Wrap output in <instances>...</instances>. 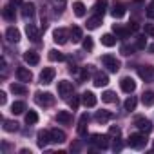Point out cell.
<instances>
[{"mask_svg":"<svg viewBox=\"0 0 154 154\" xmlns=\"http://www.w3.org/2000/svg\"><path fill=\"white\" fill-rule=\"evenodd\" d=\"M26 123L27 125H35V123H38V114H36V111H27L26 112Z\"/></svg>","mask_w":154,"mask_h":154,"instance_id":"cell-32","label":"cell"},{"mask_svg":"<svg viewBox=\"0 0 154 154\" xmlns=\"http://www.w3.org/2000/svg\"><path fill=\"white\" fill-rule=\"evenodd\" d=\"M6 40L9 44H18L20 42V31L17 27H8L6 29Z\"/></svg>","mask_w":154,"mask_h":154,"instance_id":"cell-18","label":"cell"},{"mask_svg":"<svg viewBox=\"0 0 154 154\" xmlns=\"http://www.w3.org/2000/svg\"><path fill=\"white\" fill-rule=\"evenodd\" d=\"M149 51H150V53H154V44H150V47H149Z\"/></svg>","mask_w":154,"mask_h":154,"instance_id":"cell-51","label":"cell"},{"mask_svg":"<svg viewBox=\"0 0 154 154\" xmlns=\"http://www.w3.org/2000/svg\"><path fill=\"white\" fill-rule=\"evenodd\" d=\"M125 4L123 2H120V0H116V2L112 4V8H111V15L114 17V18H122L123 15H125Z\"/></svg>","mask_w":154,"mask_h":154,"instance_id":"cell-17","label":"cell"},{"mask_svg":"<svg viewBox=\"0 0 154 154\" xmlns=\"http://www.w3.org/2000/svg\"><path fill=\"white\" fill-rule=\"evenodd\" d=\"M112 31H114L116 38H129V36L132 35V31H131L129 26L123 27V26H120V24H114V26H112Z\"/></svg>","mask_w":154,"mask_h":154,"instance_id":"cell-14","label":"cell"},{"mask_svg":"<svg viewBox=\"0 0 154 154\" xmlns=\"http://www.w3.org/2000/svg\"><path fill=\"white\" fill-rule=\"evenodd\" d=\"M35 102H36L40 107H51V105L54 103V96H53L51 93H42V91H38V93H35Z\"/></svg>","mask_w":154,"mask_h":154,"instance_id":"cell-4","label":"cell"},{"mask_svg":"<svg viewBox=\"0 0 154 154\" xmlns=\"http://www.w3.org/2000/svg\"><path fill=\"white\" fill-rule=\"evenodd\" d=\"M96 94L94 93H91V91H85L84 94H82V103L85 105V107H94L96 105Z\"/></svg>","mask_w":154,"mask_h":154,"instance_id":"cell-21","label":"cell"},{"mask_svg":"<svg viewBox=\"0 0 154 154\" xmlns=\"http://www.w3.org/2000/svg\"><path fill=\"white\" fill-rule=\"evenodd\" d=\"M145 35L154 38V24H145Z\"/></svg>","mask_w":154,"mask_h":154,"instance_id":"cell-47","label":"cell"},{"mask_svg":"<svg viewBox=\"0 0 154 154\" xmlns=\"http://www.w3.org/2000/svg\"><path fill=\"white\" fill-rule=\"evenodd\" d=\"M107 6H109V0H96V4H94L96 15H102L103 17V13L107 11Z\"/></svg>","mask_w":154,"mask_h":154,"instance_id":"cell-29","label":"cell"},{"mask_svg":"<svg viewBox=\"0 0 154 154\" xmlns=\"http://www.w3.org/2000/svg\"><path fill=\"white\" fill-rule=\"evenodd\" d=\"M102 15H94V17H91V18H87V29H98L100 27V24H102Z\"/></svg>","mask_w":154,"mask_h":154,"instance_id":"cell-26","label":"cell"},{"mask_svg":"<svg viewBox=\"0 0 154 154\" xmlns=\"http://www.w3.org/2000/svg\"><path fill=\"white\" fill-rule=\"evenodd\" d=\"M2 17L6 18V20H9V22H13L15 20V6H6L4 8V11H2Z\"/></svg>","mask_w":154,"mask_h":154,"instance_id":"cell-31","label":"cell"},{"mask_svg":"<svg viewBox=\"0 0 154 154\" xmlns=\"http://www.w3.org/2000/svg\"><path fill=\"white\" fill-rule=\"evenodd\" d=\"M72 94H74V87L71 82H67V80L58 82V96H62L63 100H69V96H72Z\"/></svg>","mask_w":154,"mask_h":154,"instance_id":"cell-5","label":"cell"},{"mask_svg":"<svg viewBox=\"0 0 154 154\" xmlns=\"http://www.w3.org/2000/svg\"><path fill=\"white\" fill-rule=\"evenodd\" d=\"M138 74H140V78L145 80V82H150L152 80V76H154V69L150 65H141L138 67Z\"/></svg>","mask_w":154,"mask_h":154,"instance_id":"cell-13","label":"cell"},{"mask_svg":"<svg viewBox=\"0 0 154 154\" xmlns=\"http://www.w3.org/2000/svg\"><path fill=\"white\" fill-rule=\"evenodd\" d=\"M69 36H71L72 44H78V42L84 40V31H82L78 26H72V27L69 29Z\"/></svg>","mask_w":154,"mask_h":154,"instance_id":"cell-20","label":"cell"},{"mask_svg":"<svg viewBox=\"0 0 154 154\" xmlns=\"http://www.w3.org/2000/svg\"><path fill=\"white\" fill-rule=\"evenodd\" d=\"M22 17L24 18H33L35 17V4L33 2H24V6H22Z\"/></svg>","mask_w":154,"mask_h":154,"instance_id":"cell-25","label":"cell"},{"mask_svg":"<svg viewBox=\"0 0 154 154\" xmlns=\"http://www.w3.org/2000/svg\"><path fill=\"white\" fill-rule=\"evenodd\" d=\"M134 125L141 131V132H150L152 131V123H150V120H147V118H143V116H136L134 118Z\"/></svg>","mask_w":154,"mask_h":154,"instance_id":"cell-8","label":"cell"},{"mask_svg":"<svg viewBox=\"0 0 154 154\" xmlns=\"http://www.w3.org/2000/svg\"><path fill=\"white\" fill-rule=\"evenodd\" d=\"M145 13H147V17H149V18H154V0L147 6V11H145Z\"/></svg>","mask_w":154,"mask_h":154,"instance_id":"cell-46","label":"cell"},{"mask_svg":"<svg viewBox=\"0 0 154 154\" xmlns=\"http://www.w3.org/2000/svg\"><path fill=\"white\" fill-rule=\"evenodd\" d=\"M49 60H51V62H63V60H65V56H63L60 51L51 49V51H49Z\"/></svg>","mask_w":154,"mask_h":154,"instance_id":"cell-36","label":"cell"},{"mask_svg":"<svg viewBox=\"0 0 154 154\" xmlns=\"http://www.w3.org/2000/svg\"><path fill=\"white\" fill-rule=\"evenodd\" d=\"M72 11L76 17H85V6L82 2H74L72 4Z\"/></svg>","mask_w":154,"mask_h":154,"instance_id":"cell-35","label":"cell"},{"mask_svg":"<svg viewBox=\"0 0 154 154\" xmlns=\"http://www.w3.org/2000/svg\"><path fill=\"white\" fill-rule=\"evenodd\" d=\"M136 51V45H129V44H123L122 47H120V53L123 54V56H129V54H132Z\"/></svg>","mask_w":154,"mask_h":154,"instance_id":"cell-39","label":"cell"},{"mask_svg":"<svg viewBox=\"0 0 154 154\" xmlns=\"http://www.w3.org/2000/svg\"><path fill=\"white\" fill-rule=\"evenodd\" d=\"M82 47H84V51H93V38L91 36H84V40H82Z\"/></svg>","mask_w":154,"mask_h":154,"instance_id":"cell-41","label":"cell"},{"mask_svg":"<svg viewBox=\"0 0 154 154\" xmlns=\"http://www.w3.org/2000/svg\"><path fill=\"white\" fill-rule=\"evenodd\" d=\"M26 33H27V38L31 40V42H40V31H38V27L35 26V24H27L26 26Z\"/></svg>","mask_w":154,"mask_h":154,"instance_id":"cell-15","label":"cell"},{"mask_svg":"<svg viewBox=\"0 0 154 154\" xmlns=\"http://www.w3.org/2000/svg\"><path fill=\"white\" fill-rule=\"evenodd\" d=\"M134 2H145V0H134Z\"/></svg>","mask_w":154,"mask_h":154,"instance_id":"cell-52","label":"cell"},{"mask_svg":"<svg viewBox=\"0 0 154 154\" xmlns=\"http://www.w3.org/2000/svg\"><path fill=\"white\" fill-rule=\"evenodd\" d=\"M93 84H94L96 87H105V85L109 84V76H107V72H103V71H96L94 76H93Z\"/></svg>","mask_w":154,"mask_h":154,"instance_id":"cell-10","label":"cell"},{"mask_svg":"<svg viewBox=\"0 0 154 154\" xmlns=\"http://www.w3.org/2000/svg\"><path fill=\"white\" fill-rule=\"evenodd\" d=\"M147 138H145V132H134V134H131L129 138H127V145L131 147V149H145V145H147Z\"/></svg>","mask_w":154,"mask_h":154,"instance_id":"cell-1","label":"cell"},{"mask_svg":"<svg viewBox=\"0 0 154 154\" xmlns=\"http://www.w3.org/2000/svg\"><path fill=\"white\" fill-rule=\"evenodd\" d=\"M53 40H54V44H58V45L67 44V40H71L69 31H67V29H63V27H56V29L53 31Z\"/></svg>","mask_w":154,"mask_h":154,"instance_id":"cell-6","label":"cell"},{"mask_svg":"<svg viewBox=\"0 0 154 154\" xmlns=\"http://www.w3.org/2000/svg\"><path fill=\"white\" fill-rule=\"evenodd\" d=\"M17 78H18V82L27 84V82L33 80V72L27 67H17Z\"/></svg>","mask_w":154,"mask_h":154,"instance_id":"cell-11","label":"cell"},{"mask_svg":"<svg viewBox=\"0 0 154 154\" xmlns=\"http://www.w3.org/2000/svg\"><path fill=\"white\" fill-rule=\"evenodd\" d=\"M9 4L15 6V8H18V6H24V0H9Z\"/></svg>","mask_w":154,"mask_h":154,"instance_id":"cell-49","label":"cell"},{"mask_svg":"<svg viewBox=\"0 0 154 154\" xmlns=\"http://www.w3.org/2000/svg\"><path fill=\"white\" fill-rule=\"evenodd\" d=\"M141 103H143L145 107L154 105V91H145V93L141 94Z\"/></svg>","mask_w":154,"mask_h":154,"instance_id":"cell-28","label":"cell"},{"mask_svg":"<svg viewBox=\"0 0 154 154\" xmlns=\"http://www.w3.org/2000/svg\"><path fill=\"white\" fill-rule=\"evenodd\" d=\"M134 45H136V49H138V51L145 49V45H147V42H145V36H138V38H136V44H134Z\"/></svg>","mask_w":154,"mask_h":154,"instance_id":"cell-44","label":"cell"},{"mask_svg":"<svg viewBox=\"0 0 154 154\" xmlns=\"http://www.w3.org/2000/svg\"><path fill=\"white\" fill-rule=\"evenodd\" d=\"M120 87H122V91H123V93L132 94V93H134V89H136V82L131 78V76H125V78H122V80H120Z\"/></svg>","mask_w":154,"mask_h":154,"instance_id":"cell-9","label":"cell"},{"mask_svg":"<svg viewBox=\"0 0 154 154\" xmlns=\"http://www.w3.org/2000/svg\"><path fill=\"white\" fill-rule=\"evenodd\" d=\"M26 111V103L24 102H13V105H11V112L13 114H22Z\"/></svg>","mask_w":154,"mask_h":154,"instance_id":"cell-38","label":"cell"},{"mask_svg":"<svg viewBox=\"0 0 154 154\" xmlns=\"http://www.w3.org/2000/svg\"><path fill=\"white\" fill-rule=\"evenodd\" d=\"M56 122L62 123V125H71V122H72V114H71L69 111H58V114H56Z\"/></svg>","mask_w":154,"mask_h":154,"instance_id":"cell-23","label":"cell"},{"mask_svg":"<svg viewBox=\"0 0 154 154\" xmlns=\"http://www.w3.org/2000/svg\"><path fill=\"white\" fill-rule=\"evenodd\" d=\"M136 103H138V100H136V96H129L127 100H125V103H123V107H125V111H134L136 109Z\"/></svg>","mask_w":154,"mask_h":154,"instance_id":"cell-37","label":"cell"},{"mask_svg":"<svg viewBox=\"0 0 154 154\" xmlns=\"http://www.w3.org/2000/svg\"><path fill=\"white\" fill-rule=\"evenodd\" d=\"M54 74H56V71L53 67H44V71L40 72V84L42 85H49L54 80Z\"/></svg>","mask_w":154,"mask_h":154,"instance_id":"cell-7","label":"cell"},{"mask_svg":"<svg viewBox=\"0 0 154 154\" xmlns=\"http://www.w3.org/2000/svg\"><path fill=\"white\" fill-rule=\"evenodd\" d=\"M51 2H53L54 9H56L58 13H62V11H63V8H65V0H51Z\"/></svg>","mask_w":154,"mask_h":154,"instance_id":"cell-43","label":"cell"},{"mask_svg":"<svg viewBox=\"0 0 154 154\" xmlns=\"http://www.w3.org/2000/svg\"><path fill=\"white\" fill-rule=\"evenodd\" d=\"M9 89H11L13 94H18V96H26V94H27V87L24 85V82H22V84H11Z\"/></svg>","mask_w":154,"mask_h":154,"instance_id":"cell-27","label":"cell"},{"mask_svg":"<svg viewBox=\"0 0 154 154\" xmlns=\"http://www.w3.org/2000/svg\"><path fill=\"white\" fill-rule=\"evenodd\" d=\"M6 102H8L6 93H4V91H0V105H6Z\"/></svg>","mask_w":154,"mask_h":154,"instance_id":"cell-48","label":"cell"},{"mask_svg":"<svg viewBox=\"0 0 154 154\" xmlns=\"http://www.w3.org/2000/svg\"><path fill=\"white\" fill-rule=\"evenodd\" d=\"M87 123H89V114H82L80 116V122H78V127H76V132L78 136H87Z\"/></svg>","mask_w":154,"mask_h":154,"instance_id":"cell-16","label":"cell"},{"mask_svg":"<svg viewBox=\"0 0 154 154\" xmlns=\"http://www.w3.org/2000/svg\"><path fill=\"white\" fill-rule=\"evenodd\" d=\"M109 140H111L109 134H91L89 143L98 150H105V149H109Z\"/></svg>","mask_w":154,"mask_h":154,"instance_id":"cell-2","label":"cell"},{"mask_svg":"<svg viewBox=\"0 0 154 154\" xmlns=\"http://www.w3.org/2000/svg\"><path fill=\"white\" fill-rule=\"evenodd\" d=\"M112 118V112H109V111H96V114H94V120H96V123H107L109 120Z\"/></svg>","mask_w":154,"mask_h":154,"instance_id":"cell-24","label":"cell"},{"mask_svg":"<svg viewBox=\"0 0 154 154\" xmlns=\"http://www.w3.org/2000/svg\"><path fill=\"white\" fill-rule=\"evenodd\" d=\"M116 36L114 35H111V33H107V35H103L102 36V45H105V47H112V45H116Z\"/></svg>","mask_w":154,"mask_h":154,"instance_id":"cell-30","label":"cell"},{"mask_svg":"<svg viewBox=\"0 0 154 154\" xmlns=\"http://www.w3.org/2000/svg\"><path fill=\"white\" fill-rule=\"evenodd\" d=\"M102 63H103V67H107L109 72H118L120 71V60L116 56H112V54H103Z\"/></svg>","mask_w":154,"mask_h":154,"instance_id":"cell-3","label":"cell"},{"mask_svg":"<svg viewBox=\"0 0 154 154\" xmlns=\"http://www.w3.org/2000/svg\"><path fill=\"white\" fill-rule=\"evenodd\" d=\"M122 147H123L122 140H120V138H114V143H112V150H114V152H118V150H122Z\"/></svg>","mask_w":154,"mask_h":154,"instance_id":"cell-45","label":"cell"},{"mask_svg":"<svg viewBox=\"0 0 154 154\" xmlns=\"http://www.w3.org/2000/svg\"><path fill=\"white\" fill-rule=\"evenodd\" d=\"M129 27H131V31H132V33H134V31H138V22H134V20H132V22H129Z\"/></svg>","mask_w":154,"mask_h":154,"instance_id":"cell-50","label":"cell"},{"mask_svg":"<svg viewBox=\"0 0 154 154\" xmlns=\"http://www.w3.org/2000/svg\"><path fill=\"white\" fill-rule=\"evenodd\" d=\"M107 134H109V138L114 140V138H120L122 131H120V127H114V125H112V127H109V132H107Z\"/></svg>","mask_w":154,"mask_h":154,"instance_id":"cell-42","label":"cell"},{"mask_svg":"<svg viewBox=\"0 0 154 154\" xmlns=\"http://www.w3.org/2000/svg\"><path fill=\"white\" fill-rule=\"evenodd\" d=\"M24 62L29 63V65H38L40 56H38L36 51H26V53H24Z\"/></svg>","mask_w":154,"mask_h":154,"instance_id":"cell-22","label":"cell"},{"mask_svg":"<svg viewBox=\"0 0 154 154\" xmlns=\"http://www.w3.org/2000/svg\"><path fill=\"white\" fill-rule=\"evenodd\" d=\"M36 145L40 147V149H45L47 147V143H51V132L49 131H38V134H36Z\"/></svg>","mask_w":154,"mask_h":154,"instance_id":"cell-12","label":"cell"},{"mask_svg":"<svg viewBox=\"0 0 154 154\" xmlns=\"http://www.w3.org/2000/svg\"><path fill=\"white\" fill-rule=\"evenodd\" d=\"M80 98H82V96H76V94H72V98H69V107H71L72 111L78 109V105H80Z\"/></svg>","mask_w":154,"mask_h":154,"instance_id":"cell-40","label":"cell"},{"mask_svg":"<svg viewBox=\"0 0 154 154\" xmlns=\"http://www.w3.org/2000/svg\"><path fill=\"white\" fill-rule=\"evenodd\" d=\"M4 131L6 132H17L18 131V123L13 120H4Z\"/></svg>","mask_w":154,"mask_h":154,"instance_id":"cell-34","label":"cell"},{"mask_svg":"<svg viewBox=\"0 0 154 154\" xmlns=\"http://www.w3.org/2000/svg\"><path fill=\"white\" fill-rule=\"evenodd\" d=\"M49 132H51V143H63L67 140V136L62 129H51Z\"/></svg>","mask_w":154,"mask_h":154,"instance_id":"cell-19","label":"cell"},{"mask_svg":"<svg viewBox=\"0 0 154 154\" xmlns=\"http://www.w3.org/2000/svg\"><path fill=\"white\" fill-rule=\"evenodd\" d=\"M102 100H103L105 103H114V102H118V96H116V93H112V91H105V93L102 94Z\"/></svg>","mask_w":154,"mask_h":154,"instance_id":"cell-33","label":"cell"}]
</instances>
